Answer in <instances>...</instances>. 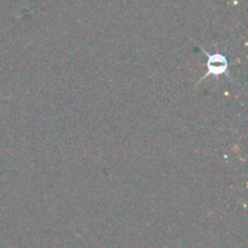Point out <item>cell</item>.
I'll use <instances>...</instances> for the list:
<instances>
[{"mask_svg": "<svg viewBox=\"0 0 248 248\" xmlns=\"http://www.w3.org/2000/svg\"><path fill=\"white\" fill-rule=\"evenodd\" d=\"M222 56L216 55L210 57L208 60V72L212 73V74H223L227 69V63H222L220 64V60H222Z\"/></svg>", "mask_w": 248, "mask_h": 248, "instance_id": "6da1fadb", "label": "cell"}]
</instances>
